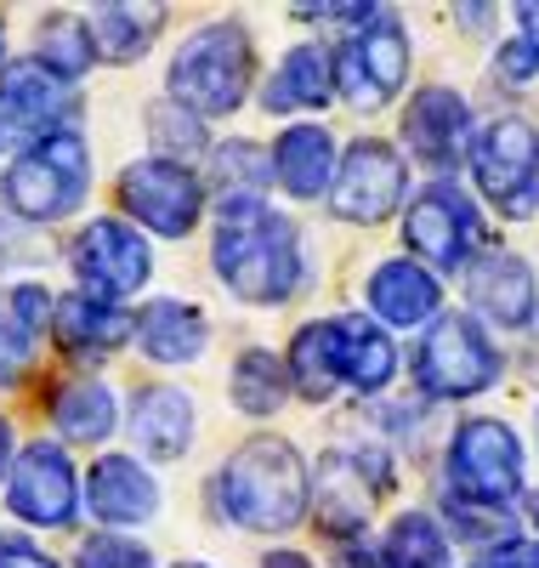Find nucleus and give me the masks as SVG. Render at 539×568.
Returning <instances> with one entry per match:
<instances>
[{
	"mask_svg": "<svg viewBox=\"0 0 539 568\" xmlns=\"http://www.w3.org/2000/svg\"><path fill=\"white\" fill-rule=\"evenodd\" d=\"M216 273L238 302H256V307H278L296 296L302 284V240H296V222L267 211V205H238L222 211L216 227Z\"/></svg>",
	"mask_w": 539,
	"mask_h": 568,
	"instance_id": "nucleus-1",
	"label": "nucleus"
},
{
	"mask_svg": "<svg viewBox=\"0 0 539 568\" xmlns=\"http://www.w3.org/2000/svg\"><path fill=\"white\" fill-rule=\"evenodd\" d=\"M216 500L238 529L256 535H284L307 517V466L284 438H251L227 455Z\"/></svg>",
	"mask_w": 539,
	"mask_h": 568,
	"instance_id": "nucleus-2",
	"label": "nucleus"
},
{
	"mask_svg": "<svg viewBox=\"0 0 539 568\" xmlns=\"http://www.w3.org/2000/svg\"><path fill=\"white\" fill-rule=\"evenodd\" d=\"M85 187H91V154H85V136L74 125L63 131H45L34 136L29 149L7 165L0 176V200L18 222H63L85 205Z\"/></svg>",
	"mask_w": 539,
	"mask_h": 568,
	"instance_id": "nucleus-3",
	"label": "nucleus"
},
{
	"mask_svg": "<svg viewBox=\"0 0 539 568\" xmlns=\"http://www.w3.org/2000/svg\"><path fill=\"white\" fill-rule=\"evenodd\" d=\"M165 91L193 120L233 114L251 91V34L238 23H205L200 34H187L182 52L171 58Z\"/></svg>",
	"mask_w": 539,
	"mask_h": 568,
	"instance_id": "nucleus-4",
	"label": "nucleus"
},
{
	"mask_svg": "<svg viewBox=\"0 0 539 568\" xmlns=\"http://www.w3.org/2000/svg\"><path fill=\"white\" fill-rule=\"evenodd\" d=\"M449 489L460 506L506 511L522 489V444L506 420H466L449 444Z\"/></svg>",
	"mask_w": 539,
	"mask_h": 568,
	"instance_id": "nucleus-5",
	"label": "nucleus"
},
{
	"mask_svg": "<svg viewBox=\"0 0 539 568\" xmlns=\"http://www.w3.org/2000/svg\"><path fill=\"white\" fill-rule=\"evenodd\" d=\"M471 171H477V187L506 216H533L539 211V125L522 114L488 120L482 136H471Z\"/></svg>",
	"mask_w": 539,
	"mask_h": 568,
	"instance_id": "nucleus-6",
	"label": "nucleus"
},
{
	"mask_svg": "<svg viewBox=\"0 0 539 568\" xmlns=\"http://www.w3.org/2000/svg\"><path fill=\"white\" fill-rule=\"evenodd\" d=\"M335 85L347 91L353 109H386L409 80V34L391 12H369L353 40H340V52L329 58Z\"/></svg>",
	"mask_w": 539,
	"mask_h": 568,
	"instance_id": "nucleus-7",
	"label": "nucleus"
},
{
	"mask_svg": "<svg viewBox=\"0 0 539 568\" xmlns=\"http://www.w3.org/2000/svg\"><path fill=\"white\" fill-rule=\"evenodd\" d=\"M415 382L431 398H471L500 382V353L482 336L477 318H460V313L431 318L426 342L415 353Z\"/></svg>",
	"mask_w": 539,
	"mask_h": 568,
	"instance_id": "nucleus-8",
	"label": "nucleus"
},
{
	"mask_svg": "<svg viewBox=\"0 0 539 568\" xmlns=\"http://www.w3.org/2000/svg\"><path fill=\"white\" fill-rule=\"evenodd\" d=\"M69 267L80 278V291L96 302H120L136 296L142 284L154 278V251L136 227H125L120 216H96L74 233L69 245Z\"/></svg>",
	"mask_w": 539,
	"mask_h": 568,
	"instance_id": "nucleus-9",
	"label": "nucleus"
},
{
	"mask_svg": "<svg viewBox=\"0 0 539 568\" xmlns=\"http://www.w3.org/2000/svg\"><path fill=\"white\" fill-rule=\"evenodd\" d=\"M477 233H482V216L471 205V194L460 182H426L409 216H404V240L420 262H431L437 273H460L477 251Z\"/></svg>",
	"mask_w": 539,
	"mask_h": 568,
	"instance_id": "nucleus-10",
	"label": "nucleus"
},
{
	"mask_svg": "<svg viewBox=\"0 0 539 568\" xmlns=\"http://www.w3.org/2000/svg\"><path fill=\"white\" fill-rule=\"evenodd\" d=\"M120 205L160 240H182L205 211V182L182 160H136L120 171Z\"/></svg>",
	"mask_w": 539,
	"mask_h": 568,
	"instance_id": "nucleus-11",
	"label": "nucleus"
},
{
	"mask_svg": "<svg viewBox=\"0 0 539 568\" xmlns=\"http://www.w3.org/2000/svg\"><path fill=\"white\" fill-rule=\"evenodd\" d=\"M7 506L34 529H69L80 517V478L74 460L63 455V444H29L12 455L7 471Z\"/></svg>",
	"mask_w": 539,
	"mask_h": 568,
	"instance_id": "nucleus-12",
	"label": "nucleus"
},
{
	"mask_svg": "<svg viewBox=\"0 0 539 568\" xmlns=\"http://www.w3.org/2000/svg\"><path fill=\"white\" fill-rule=\"evenodd\" d=\"M404 160L391 142L380 136H364L347 149V160H340V171L329 176V211L340 222H358V227H375L386 222L391 211H398L404 200Z\"/></svg>",
	"mask_w": 539,
	"mask_h": 568,
	"instance_id": "nucleus-13",
	"label": "nucleus"
},
{
	"mask_svg": "<svg viewBox=\"0 0 539 568\" xmlns=\"http://www.w3.org/2000/svg\"><path fill=\"white\" fill-rule=\"evenodd\" d=\"M466 296L471 307L500 324V329H528L533 313H539V284H533V267L511 251H482L466 262Z\"/></svg>",
	"mask_w": 539,
	"mask_h": 568,
	"instance_id": "nucleus-14",
	"label": "nucleus"
},
{
	"mask_svg": "<svg viewBox=\"0 0 539 568\" xmlns=\"http://www.w3.org/2000/svg\"><path fill=\"white\" fill-rule=\"evenodd\" d=\"M404 136H409L415 160H426L431 171H449L471 149V109H466V98L449 91V85L415 91V103L404 114Z\"/></svg>",
	"mask_w": 539,
	"mask_h": 568,
	"instance_id": "nucleus-15",
	"label": "nucleus"
},
{
	"mask_svg": "<svg viewBox=\"0 0 539 568\" xmlns=\"http://www.w3.org/2000/svg\"><path fill=\"white\" fill-rule=\"evenodd\" d=\"M0 109H7L18 120V131L34 142L45 131H63L80 114V98L58 74H45L34 58H18V63L0 69Z\"/></svg>",
	"mask_w": 539,
	"mask_h": 568,
	"instance_id": "nucleus-16",
	"label": "nucleus"
},
{
	"mask_svg": "<svg viewBox=\"0 0 539 568\" xmlns=\"http://www.w3.org/2000/svg\"><path fill=\"white\" fill-rule=\"evenodd\" d=\"M96 524H114V529H131V524H149L160 511V484L142 471V460L131 455H103L91 471H85V500Z\"/></svg>",
	"mask_w": 539,
	"mask_h": 568,
	"instance_id": "nucleus-17",
	"label": "nucleus"
},
{
	"mask_svg": "<svg viewBox=\"0 0 539 568\" xmlns=\"http://www.w3.org/2000/svg\"><path fill=\"white\" fill-rule=\"evenodd\" d=\"M386 478L369 471V460H353V455H329L324 471H318V524L329 535H358L375 511V489Z\"/></svg>",
	"mask_w": 539,
	"mask_h": 568,
	"instance_id": "nucleus-18",
	"label": "nucleus"
},
{
	"mask_svg": "<svg viewBox=\"0 0 539 568\" xmlns=\"http://www.w3.org/2000/svg\"><path fill=\"white\" fill-rule=\"evenodd\" d=\"M45 329H52V296H45V284H34V278L7 284L0 291V387L29 369L34 342Z\"/></svg>",
	"mask_w": 539,
	"mask_h": 568,
	"instance_id": "nucleus-19",
	"label": "nucleus"
},
{
	"mask_svg": "<svg viewBox=\"0 0 539 568\" xmlns=\"http://www.w3.org/2000/svg\"><path fill=\"white\" fill-rule=\"evenodd\" d=\"M131 336L154 364H193L211 347V324L187 302H149L142 313H131Z\"/></svg>",
	"mask_w": 539,
	"mask_h": 568,
	"instance_id": "nucleus-20",
	"label": "nucleus"
},
{
	"mask_svg": "<svg viewBox=\"0 0 539 568\" xmlns=\"http://www.w3.org/2000/svg\"><path fill=\"white\" fill-rule=\"evenodd\" d=\"M335 324V369H340V387L353 393H386V382L398 375V353H391L386 329L369 318H329Z\"/></svg>",
	"mask_w": 539,
	"mask_h": 568,
	"instance_id": "nucleus-21",
	"label": "nucleus"
},
{
	"mask_svg": "<svg viewBox=\"0 0 539 568\" xmlns=\"http://www.w3.org/2000/svg\"><path fill=\"white\" fill-rule=\"evenodd\" d=\"M131 438L149 460H176L193 438V398L182 387H142L131 398Z\"/></svg>",
	"mask_w": 539,
	"mask_h": 568,
	"instance_id": "nucleus-22",
	"label": "nucleus"
},
{
	"mask_svg": "<svg viewBox=\"0 0 539 568\" xmlns=\"http://www.w3.org/2000/svg\"><path fill=\"white\" fill-rule=\"evenodd\" d=\"M52 329L74 358H96V353H114L131 342V313L120 302H96L80 291V296L52 302Z\"/></svg>",
	"mask_w": 539,
	"mask_h": 568,
	"instance_id": "nucleus-23",
	"label": "nucleus"
},
{
	"mask_svg": "<svg viewBox=\"0 0 539 568\" xmlns=\"http://www.w3.org/2000/svg\"><path fill=\"white\" fill-rule=\"evenodd\" d=\"M437 302H444V291H437V273H426L420 262H380L375 278H369V307L398 324V329H415V324H431L437 318Z\"/></svg>",
	"mask_w": 539,
	"mask_h": 568,
	"instance_id": "nucleus-24",
	"label": "nucleus"
},
{
	"mask_svg": "<svg viewBox=\"0 0 539 568\" xmlns=\"http://www.w3.org/2000/svg\"><path fill=\"white\" fill-rule=\"evenodd\" d=\"M273 182L296 200H318L324 182L335 176V136L324 125H289L273 149Z\"/></svg>",
	"mask_w": 539,
	"mask_h": 568,
	"instance_id": "nucleus-25",
	"label": "nucleus"
},
{
	"mask_svg": "<svg viewBox=\"0 0 539 568\" xmlns=\"http://www.w3.org/2000/svg\"><path fill=\"white\" fill-rule=\"evenodd\" d=\"M335 91V74H329V52L324 45H296L267 80L262 91V109L267 114H296V109H324Z\"/></svg>",
	"mask_w": 539,
	"mask_h": 568,
	"instance_id": "nucleus-26",
	"label": "nucleus"
},
{
	"mask_svg": "<svg viewBox=\"0 0 539 568\" xmlns=\"http://www.w3.org/2000/svg\"><path fill=\"white\" fill-rule=\"evenodd\" d=\"M52 426L69 444H103L120 426V404L96 375H74V382H63L52 393Z\"/></svg>",
	"mask_w": 539,
	"mask_h": 568,
	"instance_id": "nucleus-27",
	"label": "nucleus"
},
{
	"mask_svg": "<svg viewBox=\"0 0 539 568\" xmlns=\"http://www.w3.org/2000/svg\"><path fill=\"white\" fill-rule=\"evenodd\" d=\"M165 29V7H96L85 18V34H91V52L109 58V63H136L142 52L154 45V34Z\"/></svg>",
	"mask_w": 539,
	"mask_h": 568,
	"instance_id": "nucleus-28",
	"label": "nucleus"
},
{
	"mask_svg": "<svg viewBox=\"0 0 539 568\" xmlns=\"http://www.w3.org/2000/svg\"><path fill=\"white\" fill-rule=\"evenodd\" d=\"M284 364V382L296 387L307 404H324L335 387H340V369H335V324H307L296 329V342H289V353L278 358Z\"/></svg>",
	"mask_w": 539,
	"mask_h": 568,
	"instance_id": "nucleus-29",
	"label": "nucleus"
},
{
	"mask_svg": "<svg viewBox=\"0 0 539 568\" xmlns=\"http://www.w3.org/2000/svg\"><path fill=\"white\" fill-rule=\"evenodd\" d=\"M211 182H216L222 211L262 205L267 182H273V165L262 160V149H251V142H222V149H211Z\"/></svg>",
	"mask_w": 539,
	"mask_h": 568,
	"instance_id": "nucleus-30",
	"label": "nucleus"
},
{
	"mask_svg": "<svg viewBox=\"0 0 539 568\" xmlns=\"http://www.w3.org/2000/svg\"><path fill=\"white\" fill-rule=\"evenodd\" d=\"M34 63H40L45 74H58L63 85H74V80L96 63L91 34H85V18H74V12L40 18V29H34Z\"/></svg>",
	"mask_w": 539,
	"mask_h": 568,
	"instance_id": "nucleus-31",
	"label": "nucleus"
},
{
	"mask_svg": "<svg viewBox=\"0 0 539 568\" xmlns=\"http://www.w3.org/2000/svg\"><path fill=\"white\" fill-rule=\"evenodd\" d=\"M375 557H380V568H449V535L437 529V517L404 511L386 529V546Z\"/></svg>",
	"mask_w": 539,
	"mask_h": 568,
	"instance_id": "nucleus-32",
	"label": "nucleus"
},
{
	"mask_svg": "<svg viewBox=\"0 0 539 568\" xmlns=\"http://www.w3.org/2000/svg\"><path fill=\"white\" fill-rule=\"evenodd\" d=\"M227 387H233V404H238L244 415H273V409L284 404V387H289V382H284V364L256 347V353H244V358L233 364V382H227Z\"/></svg>",
	"mask_w": 539,
	"mask_h": 568,
	"instance_id": "nucleus-33",
	"label": "nucleus"
},
{
	"mask_svg": "<svg viewBox=\"0 0 539 568\" xmlns=\"http://www.w3.org/2000/svg\"><path fill=\"white\" fill-rule=\"evenodd\" d=\"M149 131H154V142H160L154 160H171V154H187V160H193V154H205V125L193 120L187 109H176L171 98L149 109Z\"/></svg>",
	"mask_w": 539,
	"mask_h": 568,
	"instance_id": "nucleus-34",
	"label": "nucleus"
},
{
	"mask_svg": "<svg viewBox=\"0 0 539 568\" xmlns=\"http://www.w3.org/2000/svg\"><path fill=\"white\" fill-rule=\"evenodd\" d=\"M74 568H154V551L142 540H125V535H91L80 546Z\"/></svg>",
	"mask_w": 539,
	"mask_h": 568,
	"instance_id": "nucleus-35",
	"label": "nucleus"
},
{
	"mask_svg": "<svg viewBox=\"0 0 539 568\" xmlns=\"http://www.w3.org/2000/svg\"><path fill=\"white\" fill-rule=\"evenodd\" d=\"M471 568H539V540H506L495 551H482Z\"/></svg>",
	"mask_w": 539,
	"mask_h": 568,
	"instance_id": "nucleus-36",
	"label": "nucleus"
},
{
	"mask_svg": "<svg viewBox=\"0 0 539 568\" xmlns=\"http://www.w3.org/2000/svg\"><path fill=\"white\" fill-rule=\"evenodd\" d=\"M0 568H58L52 557H45L34 540H23V535H12V540H0Z\"/></svg>",
	"mask_w": 539,
	"mask_h": 568,
	"instance_id": "nucleus-37",
	"label": "nucleus"
},
{
	"mask_svg": "<svg viewBox=\"0 0 539 568\" xmlns=\"http://www.w3.org/2000/svg\"><path fill=\"white\" fill-rule=\"evenodd\" d=\"M495 69L506 74V80H528V74H539V63H533V52L522 40H506L500 45V58H495Z\"/></svg>",
	"mask_w": 539,
	"mask_h": 568,
	"instance_id": "nucleus-38",
	"label": "nucleus"
},
{
	"mask_svg": "<svg viewBox=\"0 0 539 568\" xmlns=\"http://www.w3.org/2000/svg\"><path fill=\"white\" fill-rule=\"evenodd\" d=\"M517 23H522V45H528V52H533V63H539V0L517 7Z\"/></svg>",
	"mask_w": 539,
	"mask_h": 568,
	"instance_id": "nucleus-39",
	"label": "nucleus"
},
{
	"mask_svg": "<svg viewBox=\"0 0 539 568\" xmlns=\"http://www.w3.org/2000/svg\"><path fill=\"white\" fill-rule=\"evenodd\" d=\"M12 426H7V415H0V484H7V471H12Z\"/></svg>",
	"mask_w": 539,
	"mask_h": 568,
	"instance_id": "nucleus-40",
	"label": "nucleus"
},
{
	"mask_svg": "<svg viewBox=\"0 0 539 568\" xmlns=\"http://www.w3.org/2000/svg\"><path fill=\"white\" fill-rule=\"evenodd\" d=\"M340 568H380V557L364 551V546H347V551H340Z\"/></svg>",
	"mask_w": 539,
	"mask_h": 568,
	"instance_id": "nucleus-41",
	"label": "nucleus"
},
{
	"mask_svg": "<svg viewBox=\"0 0 539 568\" xmlns=\"http://www.w3.org/2000/svg\"><path fill=\"white\" fill-rule=\"evenodd\" d=\"M18 142H23V131H18V120H12L7 109H0V154H7V149H18Z\"/></svg>",
	"mask_w": 539,
	"mask_h": 568,
	"instance_id": "nucleus-42",
	"label": "nucleus"
},
{
	"mask_svg": "<svg viewBox=\"0 0 539 568\" xmlns=\"http://www.w3.org/2000/svg\"><path fill=\"white\" fill-rule=\"evenodd\" d=\"M262 568H313V562H307L302 551H267V562H262Z\"/></svg>",
	"mask_w": 539,
	"mask_h": 568,
	"instance_id": "nucleus-43",
	"label": "nucleus"
},
{
	"mask_svg": "<svg viewBox=\"0 0 539 568\" xmlns=\"http://www.w3.org/2000/svg\"><path fill=\"white\" fill-rule=\"evenodd\" d=\"M528 517H533V524H539V489H528Z\"/></svg>",
	"mask_w": 539,
	"mask_h": 568,
	"instance_id": "nucleus-44",
	"label": "nucleus"
},
{
	"mask_svg": "<svg viewBox=\"0 0 539 568\" xmlns=\"http://www.w3.org/2000/svg\"><path fill=\"white\" fill-rule=\"evenodd\" d=\"M0 58H7V29H0Z\"/></svg>",
	"mask_w": 539,
	"mask_h": 568,
	"instance_id": "nucleus-45",
	"label": "nucleus"
},
{
	"mask_svg": "<svg viewBox=\"0 0 539 568\" xmlns=\"http://www.w3.org/2000/svg\"><path fill=\"white\" fill-rule=\"evenodd\" d=\"M176 568H211V562H176Z\"/></svg>",
	"mask_w": 539,
	"mask_h": 568,
	"instance_id": "nucleus-46",
	"label": "nucleus"
}]
</instances>
